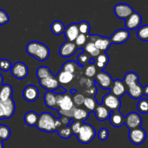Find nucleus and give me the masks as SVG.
Segmentation results:
<instances>
[{"mask_svg": "<svg viewBox=\"0 0 148 148\" xmlns=\"http://www.w3.org/2000/svg\"><path fill=\"white\" fill-rule=\"evenodd\" d=\"M23 98L27 102H34L38 98V88L33 85H27L23 90Z\"/></svg>", "mask_w": 148, "mask_h": 148, "instance_id": "nucleus-17", "label": "nucleus"}, {"mask_svg": "<svg viewBox=\"0 0 148 148\" xmlns=\"http://www.w3.org/2000/svg\"><path fill=\"white\" fill-rule=\"evenodd\" d=\"M53 92H54V93L58 94V95H62V94H65V93H66V90L64 88H63V87L60 86L59 88H58V89H56V90L53 91Z\"/></svg>", "mask_w": 148, "mask_h": 148, "instance_id": "nucleus-49", "label": "nucleus"}, {"mask_svg": "<svg viewBox=\"0 0 148 148\" xmlns=\"http://www.w3.org/2000/svg\"><path fill=\"white\" fill-rule=\"evenodd\" d=\"M147 134L144 129L142 127L130 130L129 132V139L132 144L135 145H142L146 140Z\"/></svg>", "mask_w": 148, "mask_h": 148, "instance_id": "nucleus-6", "label": "nucleus"}, {"mask_svg": "<svg viewBox=\"0 0 148 148\" xmlns=\"http://www.w3.org/2000/svg\"><path fill=\"white\" fill-rule=\"evenodd\" d=\"M87 39H88V36H85V35L84 34H81V33H79L78 37L77 38V39L75 40V43L78 47L80 48V46H83V45L85 44Z\"/></svg>", "mask_w": 148, "mask_h": 148, "instance_id": "nucleus-45", "label": "nucleus"}, {"mask_svg": "<svg viewBox=\"0 0 148 148\" xmlns=\"http://www.w3.org/2000/svg\"><path fill=\"white\" fill-rule=\"evenodd\" d=\"M39 84L43 88L46 89L47 91L53 92L60 87L59 82L57 79V77L54 75L49 77L45 79L39 80Z\"/></svg>", "mask_w": 148, "mask_h": 148, "instance_id": "nucleus-14", "label": "nucleus"}, {"mask_svg": "<svg viewBox=\"0 0 148 148\" xmlns=\"http://www.w3.org/2000/svg\"><path fill=\"white\" fill-rule=\"evenodd\" d=\"M62 125L63 124L60 118H55L49 112H43L39 115L36 127L40 131L51 133L58 131V130L62 127Z\"/></svg>", "mask_w": 148, "mask_h": 148, "instance_id": "nucleus-1", "label": "nucleus"}, {"mask_svg": "<svg viewBox=\"0 0 148 148\" xmlns=\"http://www.w3.org/2000/svg\"><path fill=\"white\" fill-rule=\"evenodd\" d=\"M130 37V32L127 29H119L111 35V41L114 44H121L129 40Z\"/></svg>", "mask_w": 148, "mask_h": 148, "instance_id": "nucleus-15", "label": "nucleus"}, {"mask_svg": "<svg viewBox=\"0 0 148 148\" xmlns=\"http://www.w3.org/2000/svg\"><path fill=\"white\" fill-rule=\"evenodd\" d=\"M85 52H87V53H88L92 58H96L97 56H99L101 53V52L97 49L96 46H95V43L92 41H91V40H90V41L87 43L86 46H85Z\"/></svg>", "mask_w": 148, "mask_h": 148, "instance_id": "nucleus-30", "label": "nucleus"}, {"mask_svg": "<svg viewBox=\"0 0 148 148\" xmlns=\"http://www.w3.org/2000/svg\"><path fill=\"white\" fill-rule=\"evenodd\" d=\"M90 114V112L87 111L86 110H84L82 108H76L74 114V119L76 121H81V122H84L86 119H88L89 114Z\"/></svg>", "mask_w": 148, "mask_h": 148, "instance_id": "nucleus-32", "label": "nucleus"}, {"mask_svg": "<svg viewBox=\"0 0 148 148\" xmlns=\"http://www.w3.org/2000/svg\"><path fill=\"white\" fill-rule=\"evenodd\" d=\"M77 108L74 107L72 109L69 110V111H62V110H58V112H59V116H67L70 119L74 118V114H75V111L76 110Z\"/></svg>", "mask_w": 148, "mask_h": 148, "instance_id": "nucleus-47", "label": "nucleus"}, {"mask_svg": "<svg viewBox=\"0 0 148 148\" xmlns=\"http://www.w3.org/2000/svg\"><path fill=\"white\" fill-rule=\"evenodd\" d=\"M58 134L63 139H69L73 135L72 130L69 126H64L58 130Z\"/></svg>", "mask_w": 148, "mask_h": 148, "instance_id": "nucleus-34", "label": "nucleus"}, {"mask_svg": "<svg viewBox=\"0 0 148 148\" xmlns=\"http://www.w3.org/2000/svg\"><path fill=\"white\" fill-rule=\"evenodd\" d=\"M15 111V104L13 98L6 101H0V120L10 119Z\"/></svg>", "mask_w": 148, "mask_h": 148, "instance_id": "nucleus-4", "label": "nucleus"}, {"mask_svg": "<svg viewBox=\"0 0 148 148\" xmlns=\"http://www.w3.org/2000/svg\"><path fill=\"white\" fill-rule=\"evenodd\" d=\"M0 148H4V145H3V141H1V140H0Z\"/></svg>", "mask_w": 148, "mask_h": 148, "instance_id": "nucleus-53", "label": "nucleus"}, {"mask_svg": "<svg viewBox=\"0 0 148 148\" xmlns=\"http://www.w3.org/2000/svg\"><path fill=\"white\" fill-rule=\"evenodd\" d=\"M142 23V16L140 13L134 12L125 20V27L128 30H134L140 27Z\"/></svg>", "mask_w": 148, "mask_h": 148, "instance_id": "nucleus-16", "label": "nucleus"}, {"mask_svg": "<svg viewBox=\"0 0 148 148\" xmlns=\"http://www.w3.org/2000/svg\"><path fill=\"white\" fill-rule=\"evenodd\" d=\"M64 36L67 41L75 42L77 38L79 35V30L78 28L77 23H72L69 24L65 28Z\"/></svg>", "mask_w": 148, "mask_h": 148, "instance_id": "nucleus-18", "label": "nucleus"}, {"mask_svg": "<svg viewBox=\"0 0 148 148\" xmlns=\"http://www.w3.org/2000/svg\"><path fill=\"white\" fill-rule=\"evenodd\" d=\"M114 12L115 15L118 18L126 20L134 11L130 4H125V3H119L115 5Z\"/></svg>", "mask_w": 148, "mask_h": 148, "instance_id": "nucleus-8", "label": "nucleus"}, {"mask_svg": "<svg viewBox=\"0 0 148 148\" xmlns=\"http://www.w3.org/2000/svg\"><path fill=\"white\" fill-rule=\"evenodd\" d=\"M57 107L58 110L69 111L75 107L73 100L69 95L66 94H62V95L57 94Z\"/></svg>", "mask_w": 148, "mask_h": 148, "instance_id": "nucleus-13", "label": "nucleus"}, {"mask_svg": "<svg viewBox=\"0 0 148 148\" xmlns=\"http://www.w3.org/2000/svg\"><path fill=\"white\" fill-rule=\"evenodd\" d=\"M137 108L138 111L141 114H148V99L147 98H141L138 101L137 105Z\"/></svg>", "mask_w": 148, "mask_h": 148, "instance_id": "nucleus-36", "label": "nucleus"}, {"mask_svg": "<svg viewBox=\"0 0 148 148\" xmlns=\"http://www.w3.org/2000/svg\"><path fill=\"white\" fill-rule=\"evenodd\" d=\"M80 48L78 47L74 42L66 40L59 48V55L63 58H69L73 56Z\"/></svg>", "mask_w": 148, "mask_h": 148, "instance_id": "nucleus-9", "label": "nucleus"}, {"mask_svg": "<svg viewBox=\"0 0 148 148\" xmlns=\"http://www.w3.org/2000/svg\"><path fill=\"white\" fill-rule=\"evenodd\" d=\"M110 90H111V93L119 98H121L123 95H125L127 91L126 89L125 84L124 83L123 80H120V79H115L113 81Z\"/></svg>", "mask_w": 148, "mask_h": 148, "instance_id": "nucleus-19", "label": "nucleus"}, {"mask_svg": "<svg viewBox=\"0 0 148 148\" xmlns=\"http://www.w3.org/2000/svg\"><path fill=\"white\" fill-rule=\"evenodd\" d=\"M52 75H53L52 74V72H51L49 67H47L46 66H39L37 69V70H36V76H37L38 79L39 80L45 79V78H47L49 77L52 76Z\"/></svg>", "mask_w": 148, "mask_h": 148, "instance_id": "nucleus-31", "label": "nucleus"}, {"mask_svg": "<svg viewBox=\"0 0 148 148\" xmlns=\"http://www.w3.org/2000/svg\"><path fill=\"white\" fill-rule=\"evenodd\" d=\"M45 105L50 108H53L54 110H58L57 107V94L53 92L47 91L45 93L44 98Z\"/></svg>", "mask_w": 148, "mask_h": 148, "instance_id": "nucleus-23", "label": "nucleus"}, {"mask_svg": "<svg viewBox=\"0 0 148 148\" xmlns=\"http://www.w3.org/2000/svg\"><path fill=\"white\" fill-rule=\"evenodd\" d=\"M109 120L111 125L114 127H116V128L122 127L123 124H125V117L124 116V115L119 111H111V115H110Z\"/></svg>", "mask_w": 148, "mask_h": 148, "instance_id": "nucleus-21", "label": "nucleus"}, {"mask_svg": "<svg viewBox=\"0 0 148 148\" xmlns=\"http://www.w3.org/2000/svg\"><path fill=\"white\" fill-rule=\"evenodd\" d=\"M56 77H57V79L59 80V83L63 84V85L69 84V82H72V79L75 77L73 74L70 73V72H65V71L62 70V69L59 71Z\"/></svg>", "mask_w": 148, "mask_h": 148, "instance_id": "nucleus-26", "label": "nucleus"}, {"mask_svg": "<svg viewBox=\"0 0 148 148\" xmlns=\"http://www.w3.org/2000/svg\"><path fill=\"white\" fill-rule=\"evenodd\" d=\"M3 80H4V78H3V76L1 75V74L0 73V87L3 85Z\"/></svg>", "mask_w": 148, "mask_h": 148, "instance_id": "nucleus-51", "label": "nucleus"}, {"mask_svg": "<svg viewBox=\"0 0 148 148\" xmlns=\"http://www.w3.org/2000/svg\"><path fill=\"white\" fill-rule=\"evenodd\" d=\"M123 82L127 85V88L134 84L139 82V76L136 72H129L125 74L123 79Z\"/></svg>", "mask_w": 148, "mask_h": 148, "instance_id": "nucleus-28", "label": "nucleus"}, {"mask_svg": "<svg viewBox=\"0 0 148 148\" xmlns=\"http://www.w3.org/2000/svg\"><path fill=\"white\" fill-rule=\"evenodd\" d=\"M85 76L88 77H92L96 75V67L95 64H89L87 66L85 72Z\"/></svg>", "mask_w": 148, "mask_h": 148, "instance_id": "nucleus-42", "label": "nucleus"}, {"mask_svg": "<svg viewBox=\"0 0 148 148\" xmlns=\"http://www.w3.org/2000/svg\"><path fill=\"white\" fill-rule=\"evenodd\" d=\"M12 75L17 79H23L27 76L29 73L28 67L25 63L17 62L12 66L10 70Z\"/></svg>", "mask_w": 148, "mask_h": 148, "instance_id": "nucleus-7", "label": "nucleus"}, {"mask_svg": "<svg viewBox=\"0 0 148 148\" xmlns=\"http://www.w3.org/2000/svg\"><path fill=\"white\" fill-rule=\"evenodd\" d=\"M12 66V65L10 60L6 59H0V70L4 71V72H8V71L11 70Z\"/></svg>", "mask_w": 148, "mask_h": 148, "instance_id": "nucleus-41", "label": "nucleus"}, {"mask_svg": "<svg viewBox=\"0 0 148 148\" xmlns=\"http://www.w3.org/2000/svg\"><path fill=\"white\" fill-rule=\"evenodd\" d=\"M95 64L101 70H103L106 67L110 61L109 57H108V56L106 52H101V54L97 56L96 58H95Z\"/></svg>", "mask_w": 148, "mask_h": 148, "instance_id": "nucleus-27", "label": "nucleus"}, {"mask_svg": "<svg viewBox=\"0 0 148 148\" xmlns=\"http://www.w3.org/2000/svg\"><path fill=\"white\" fill-rule=\"evenodd\" d=\"M95 118L100 121H104L109 119L111 115V111L103 104H98L97 108L94 111Z\"/></svg>", "mask_w": 148, "mask_h": 148, "instance_id": "nucleus-22", "label": "nucleus"}, {"mask_svg": "<svg viewBox=\"0 0 148 148\" xmlns=\"http://www.w3.org/2000/svg\"><path fill=\"white\" fill-rule=\"evenodd\" d=\"M113 81L111 75L103 71L98 72L95 79V82L103 89H110Z\"/></svg>", "mask_w": 148, "mask_h": 148, "instance_id": "nucleus-11", "label": "nucleus"}, {"mask_svg": "<svg viewBox=\"0 0 148 148\" xmlns=\"http://www.w3.org/2000/svg\"><path fill=\"white\" fill-rule=\"evenodd\" d=\"M84 106L87 109L90 110V111H93L95 110V108L98 106V103H97L96 100L93 98H90V97H88L85 98V101H84Z\"/></svg>", "mask_w": 148, "mask_h": 148, "instance_id": "nucleus-37", "label": "nucleus"}, {"mask_svg": "<svg viewBox=\"0 0 148 148\" xmlns=\"http://www.w3.org/2000/svg\"><path fill=\"white\" fill-rule=\"evenodd\" d=\"M82 123V122H81V121H74L73 123L71 124V126H69L71 128V130H72L73 134L77 135V134H78L79 130H80Z\"/></svg>", "mask_w": 148, "mask_h": 148, "instance_id": "nucleus-46", "label": "nucleus"}, {"mask_svg": "<svg viewBox=\"0 0 148 148\" xmlns=\"http://www.w3.org/2000/svg\"><path fill=\"white\" fill-rule=\"evenodd\" d=\"M10 20L8 14L4 10L0 9V25H4L7 24Z\"/></svg>", "mask_w": 148, "mask_h": 148, "instance_id": "nucleus-44", "label": "nucleus"}, {"mask_svg": "<svg viewBox=\"0 0 148 148\" xmlns=\"http://www.w3.org/2000/svg\"><path fill=\"white\" fill-rule=\"evenodd\" d=\"M137 37L143 41L148 42V25L140 26L137 29Z\"/></svg>", "mask_w": 148, "mask_h": 148, "instance_id": "nucleus-33", "label": "nucleus"}, {"mask_svg": "<svg viewBox=\"0 0 148 148\" xmlns=\"http://www.w3.org/2000/svg\"><path fill=\"white\" fill-rule=\"evenodd\" d=\"M13 89L9 84H4L0 87V101H6L12 98Z\"/></svg>", "mask_w": 148, "mask_h": 148, "instance_id": "nucleus-24", "label": "nucleus"}, {"mask_svg": "<svg viewBox=\"0 0 148 148\" xmlns=\"http://www.w3.org/2000/svg\"><path fill=\"white\" fill-rule=\"evenodd\" d=\"M91 58L92 57H90L89 55L88 54V53L85 51L79 53L77 56L78 64H79L81 67H83L86 64H89V62Z\"/></svg>", "mask_w": 148, "mask_h": 148, "instance_id": "nucleus-39", "label": "nucleus"}, {"mask_svg": "<svg viewBox=\"0 0 148 148\" xmlns=\"http://www.w3.org/2000/svg\"><path fill=\"white\" fill-rule=\"evenodd\" d=\"M11 135V130L10 127L4 124H0V140L1 141L7 140Z\"/></svg>", "mask_w": 148, "mask_h": 148, "instance_id": "nucleus-35", "label": "nucleus"}, {"mask_svg": "<svg viewBox=\"0 0 148 148\" xmlns=\"http://www.w3.org/2000/svg\"><path fill=\"white\" fill-rule=\"evenodd\" d=\"M142 124H143V119L138 113L130 112L125 117L124 124H126L130 130L140 127Z\"/></svg>", "mask_w": 148, "mask_h": 148, "instance_id": "nucleus-10", "label": "nucleus"}, {"mask_svg": "<svg viewBox=\"0 0 148 148\" xmlns=\"http://www.w3.org/2000/svg\"><path fill=\"white\" fill-rule=\"evenodd\" d=\"M95 134H96V132H95V128L91 124L82 122L80 130L76 137L79 143L87 145L89 144L94 140Z\"/></svg>", "mask_w": 148, "mask_h": 148, "instance_id": "nucleus-3", "label": "nucleus"}, {"mask_svg": "<svg viewBox=\"0 0 148 148\" xmlns=\"http://www.w3.org/2000/svg\"><path fill=\"white\" fill-rule=\"evenodd\" d=\"M39 115L35 111H28L24 116V121L28 127H33L37 125L38 121Z\"/></svg>", "mask_w": 148, "mask_h": 148, "instance_id": "nucleus-25", "label": "nucleus"}, {"mask_svg": "<svg viewBox=\"0 0 148 148\" xmlns=\"http://www.w3.org/2000/svg\"><path fill=\"white\" fill-rule=\"evenodd\" d=\"M76 92H77V90H74V89L71 90V94H72V95H75Z\"/></svg>", "mask_w": 148, "mask_h": 148, "instance_id": "nucleus-52", "label": "nucleus"}, {"mask_svg": "<svg viewBox=\"0 0 148 148\" xmlns=\"http://www.w3.org/2000/svg\"><path fill=\"white\" fill-rule=\"evenodd\" d=\"M127 92L132 99H141L144 95V88L138 82L128 87Z\"/></svg>", "mask_w": 148, "mask_h": 148, "instance_id": "nucleus-20", "label": "nucleus"}, {"mask_svg": "<svg viewBox=\"0 0 148 148\" xmlns=\"http://www.w3.org/2000/svg\"><path fill=\"white\" fill-rule=\"evenodd\" d=\"M102 104L111 111H119L121 106L120 98L116 96L111 92H109L103 98Z\"/></svg>", "mask_w": 148, "mask_h": 148, "instance_id": "nucleus-5", "label": "nucleus"}, {"mask_svg": "<svg viewBox=\"0 0 148 148\" xmlns=\"http://www.w3.org/2000/svg\"><path fill=\"white\" fill-rule=\"evenodd\" d=\"M65 28L64 25L59 20H55L51 25V30L55 36H60L64 33Z\"/></svg>", "mask_w": 148, "mask_h": 148, "instance_id": "nucleus-29", "label": "nucleus"}, {"mask_svg": "<svg viewBox=\"0 0 148 148\" xmlns=\"http://www.w3.org/2000/svg\"><path fill=\"white\" fill-rule=\"evenodd\" d=\"M90 40L95 43V46L101 52L106 51L112 43L109 38L101 36H92Z\"/></svg>", "mask_w": 148, "mask_h": 148, "instance_id": "nucleus-12", "label": "nucleus"}, {"mask_svg": "<svg viewBox=\"0 0 148 148\" xmlns=\"http://www.w3.org/2000/svg\"><path fill=\"white\" fill-rule=\"evenodd\" d=\"M85 99V97L82 94L78 93L77 94V95H75V97H74V100H73L74 103H75L77 106H80L84 103Z\"/></svg>", "mask_w": 148, "mask_h": 148, "instance_id": "nucleus-48", "label": "nucleus"}, {"mask_svg": "<svg viewBox=\"0 0 148 148\" xmlns=\"http://www.w3.org/2000/svg\"><path fill=\"white\" fill-rule=\"evenodd\" d=\"M26 52L36 60L43 62L49 59L50 55V50L46 44L40 42L30 41L26 46Z\"/></svg>", "mask_w": 148, "mask_h": 148, "instance_id": "nucleus-2", "label": "nucleus"}, {"mask_svg": "<svg viewBox=\"0 0 148 148\" xmlns=\"http://www.w3.org/2000/svg\"><path fill=\"white\" fill-rule=\"evenodd\" d=\"M144 95L148 97V85L144 87Z\"/></svg>", "mask_w": 148, "mask_h": 148, "instance_id": "nucleus-50", "label": "nucleus"}, {"mask_svg": "<svg viewBox=\"0 0 148 148\" xmlns=\"http://www.w3.org/2000/svg\"><path fill=\"white\" fill-rule=\"evenodd\" d=\"M98 136L101 141H106L108 138V136H109L108 130L106 128H105V127H103V128H101L98 131Z\"/></svg>", "mask_w": 148, "mask_h": 148, "instance_id": "nucleus-43", "label": "nucleus"}, {"mask_svg": "<svg viewBox=\"0 0 148 148\" xmlns=\"http://www.w3.org/2000/svg\"><path fill=\"white\" fill-rule=\"evenodd\" d=\"M76 65V63L73 61H68V62H66L64 64L62 67V70L73 74L75 72Z\"/></svg>", "mask_w": 148, "mask_h": 148, "instance_id": "nucleus-40", "label": "nucleus"}, {"mask_svg": "<svg viewBox=\"0 0 148 148\" xmlns=\"http://www.w3.org/2000/svg\"><path fill=\"white\" fill-rule=\"evenodd\" d=\"M78 28H79V33L84 34L85 36H88L90 33V25L87 21H82L80 23H77Z\"/></svg>", "mask_w": 148, "mask_h": 148, "instance_id": "nucleus-38", "label": "nucleus"}]
</instances>
